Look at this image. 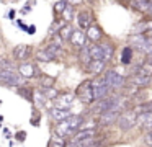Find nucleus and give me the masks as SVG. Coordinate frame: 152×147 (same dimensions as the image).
Returning a JSON list of instances; mask_svg holds the SVG:
<instances>
[{
	"instance_id": "31",
	"label": "nucleus",
	"mask_w": 152,
	"mask_h": 147,
	"mask_svg": "<svg viewBox=\"0 0 152 147\" xmlns=\"http://www.w3.org/2000/svg\"><path fill=\"white\" fill-rule=\"evenodd\" d=\"M66 5H67L66 2H57V3H54V10H56L57 13H62L64 8H66Z\"/></svg>"
},
{
	"instance_id": "29",
	"label": "nucleus",
	"mask_w": 152,
	"mask_h": 147,
	"mask_svg": "<svg viewBox=\"0 0 152 147\" xmlns=\"http://www.w3.org/2000/svg\"><path fill=\"white\" fill-rule=\"evenodd\" d=\"M132 7L139 10H147L149 8V2H132Z\"/></svg>"
},
{
	"instance_id": "21",
	"label": "nucleus",
	"mask_w": 152,
	"mask_h": 147,
	"mask_svg": "<svg viewBox=\"0 0 152 147\" xmlns=\"http://www.w3.org/2000/svg\"><path fill=\"white\" fill-rule=\"evenodd\" d=\"M102 48V61L105 62V61H110V59L113 57V46H110V44H103V46H100Z\"/></svg>"
},
{
	"instance_id": "30",
	"label": "nucleus",
	"mask_w": 152,
	"mask_h": 147,
	"mask_svg": "<svg viewBox=\"0 0 152 147\" xmlns=\"http://www.w3.org/2000/svg\"><path fill=\"white\" fill-rule=\"evenodd\" d=\"M144 51L147 54H152V38H145V44H144Z\"/></svg>"
},
{
	"instance_id": "10",
	"label": "nucleus",
	"mask_w": 152,
	"mask_h": 147,
	"mask_svg": "<svg viewBox=\"0 0 152 147\" xmlns=\"http://www.w3.org/2000/svg\"><path fill=\"white\" fill-rule=\"evenodd\" d=\"M70 42H72L75 48H85V41H87V36H85V33H82V31H72V34H70Z\"/></svg>"
},
{
	"instance_id": "22",
	"label": "nucleus",
	"mask_w": 152,
	"mask_h": 147,
	"mask_svg": "<svg viewBox=\"0 0 152 147\" xmlns=\"http://www.w3.org/2000/svg\"><path fill=\"white\" fill-rule=\"evenodd\" d=\"M36 56H38V59H39V61H43V62H53L54 59H56L53 54H49L46 49H41V51H38Z\"/></svg>"
},
{
	"instance_id": "7",
	"label": "nucleus",
	"mask_w": 152,
	"mask_h": 147,
	"mask_svg": "<svg viewBox=\"0 0 152 147\" xmlns=\"http://www.w3.org/2000/svg\"><path fill=\"white\" fill-rule=\"evenodd\" d=\"M18 75L21 78H33L36 75V67L33 64H30V62H23L18 67Z\"/></svg>"
},
{
	"instance_id": "2",
	"label": "nucleus",
	"mask_w": 152,
	"mask_h": 147,
	"mask_svg": "<svg viewBox=\"0 0 152 147\" xmlns=\"http://www.w3.org/2000/svg\"><path fill=\"white\" fill-rule=\"evenodd\" d=\"M103 78H105L106 87H108V88H113V90H119V88H123V87H124V83H126L124 77H123L121 74H118L116 70H108V72H105Z\"/></svg>"
},
{
	"instance_id": "20",
	"label": "nucleus",
	"mask_w": 152,
	"mask_h": 147,
	"mask_svg": "<svg viewBox=\"0 0 152 147\" xmlns=\"http://www.w3.org/2000/svg\"><path fill=\"white\" fill-rule=\"evenodd\" d=\"M88 69H90L92 74H100V72L105 69V62H103V61H90Z\"/></svg>"
},
{
	"instance_id": "3",
	"label": "nucleus",
	"mask_w": 152,
	"mask_h": 147,
	"mask_svg": "<svg viewBox=\"0 0 152 147\" xmlns=\"http://www.w3.org/2000/svg\"><path fill=\"white\" fill-rule=\"evenodd\" d=\"M110 88L106 87L105 83V78L100 77L96 78L95 82H92V95H93V100H103V98H106V95H108Z\"/></svg>"
},
{
	"instance_id": "25",
	"label": "nucleus",
	"mask_w": 152,
	"mask_h": 147,
	"mask_svg": "<svg viewBox=\"0 0 152 147\" xmlns=\"http://www.w3.org/2000/svg\"><path fill=\"white\" fill-rule=\"evenodd\" d=\"M59 34H61V38H62V39H69L70 34H72V28H70L69 25H64L62 28H61Z\"/></svg>"
},
{
	"instance_id": "34",
	"label": "nucleus",
	"mask_w": 152,
	"mask_h": 147,
	"mask_svg": "<svg viewBox=\"0 0 152 147\" xmlns=\"http://www.w3.org/2000/svg\"><path fill=\"white\" fill-rule=\"evenodd\" d=\"M147 12L152 15V2H149V8H147Z\"/></svg>"
},
{
	"instance_id": "12",
	"label": "nucleus",
	"mask_w": 152,
	"mask_h": 147,
	"mask_svg": "<svg viewBox=\"0 0 152 147\" xmlns=\"http://www.w3.org/2000/svg\"><path fill=\"white\" fill-rule=\"evenodd\" d=\"M87 51H88L90 61H102V48H100L98 44L88 46V48H87Z\"/></svg>"
},
{
	"instance_id": "16",
	"label": "nucleus",
	"mask_w": 152,
	"mask_h": 147,
	"mask_svg": "<svg viewBox=\"0 0 152 147\" xmlns=\"http://www.w3.org/2000/svg\"><path fill=\"white\" fill-rule=\"evenodd\" d=\"M131 44L134 46V48H137V49H141V51H144L145 36H144V34H132V36H131Z\"/></svg>"
},
{
	"instance_id": "4",
	"label": "nucleus",
	"mask_w": 152,
	"mask_h": 147,
	"mask_svg": "<svg viewBox=\"0 0 152 147\" xmlns=\"http://www.w3.org/2000/svg\"><path fill=\"white\" fill-rule=\"evenodd\" d=\"M136 119H137V113H136V111H123L116 121H118V126L126 131V129L134 126Z\"/></svg>"
},
{
	"instance_id": "18",
	"label": "nucleus",
	"mask_w": 152,
	"mask_h": 147,
	"mask_svg": "<svg viewBox=\"0 0 152 147\" xmlns=\"http://www.w3.org/2000/svg\"><path fill=\"white\" fill-rule=\"evenodd\" d=\"M151 82V77H142V75H132L131 77V83L136 87H145Z\"/></svg>"
},
{
	"instance_id": "15",
	"label": "nucleus",
	"mask_w": 152,
	"mask_h": 147,
	"mask_svg": "<svg viewBox=\"0 0 152 147\" xmlns=\"http://www.w3.org/2000/svg\"><path fill=\"white\" fill-rule=\"evenodd\" d=\"M77 21H79V26L82 29H88V26H90V15L87 12H80L79 15H77Z\"/></svg>"
},
{
	"instance_id": "11",
	"label": "nucleus",
	"mask_w": 152,
	"mask_h": 147,
	"mask_svg": "<svg viewBox=\"0 0 152 147\" xmlns=\"http://www.w3.org/2000/svg\"><path fill=\"white\" fill-rule=\"evenodd\" d=\"M118 111H105V113H102V118H100V124H103V126H108V124L115 123L116 119H118Z\"/></svg>"
},
{
	"instance_id": "1",
	"label": "nucleus",
	"mask_w": 152,
	"mask_h": 147,
	"mask_svg": "<svg viewBox=\"0 0 152 147\" xmlns=\"http://www.w3.org/2000/svg\"><path fill=\"white\" fill-rule=\"evenodd\" d=\"M82 123H83V116L74 114V116L67 118L66 121H61L59 126H56V132L59 137H66V136H69V134L75 132V131L82 126Z\"/></svg>"
},
{
	"instance_id": "24",
	"label": "nucleus",
	"mask_w": 152,
	"mask_h": 147,
	"mask_svg": "<svg viewBox=\"0 0 152 147\" xmlns=\"http://www.w3.org/2000/svg\"><path fill=\"white\" fill-rule=\"evenodd\" d=\"M48 147H66V142H64V140L61 139L59 136H54L53 139L49 140V144H48Z\"/></svg>"
},
{
	"instance_id": "14",
	"label": "nucleus",
	"mask_w": 152,
	"mask_h": 147,
	"mask_svg": "<svg viewBox=\"0 0 152 147\" xmlns=\"http://www.w3.org/2000/svg\"><path fill=\"white\" fill-rule=\"evenodd\" d=\"M85 36H87L88 39H92V41H98V39L102 38V31H100L98 26L90 25L88 29H87V34H85Z\"/></svg>"
},
{
	"instance_id": "9",
	"label": "nucleus",
	"mask_w": 152,
	"mask_h": 147,
	"mask_svg": "<svg viewBox=\"0 0 152 147\" xmlns=\"http://www.w3.org/2000/svg\"><path fill=\"white\" fill-rule=\"evenodd\" d=\"M72 105V95L70 93H62L56 98V108L59 110H69Z\"/></svg>"
},
{
	"instance_id": "6",
	"label": "nucleus",
	"mask_w": 152,
	"mask_h": 147,
	"mask_svg": "<svg viewBox=\"0 0 152 147\" xmlns=\"http://www.w3.org/2000/svg\"><path fill=\"white\" fill-rule=\"evenodd\" d=\"M77 97H79L83 103H92V101H93L92 80H85L83 83H80V87L77 88Z\"/></svg>"
},
{
	"instance_id": "28",
	"label": "nucleus",
	"mask_w": 152,
	"mask_h": 147,
	"mask_svg": "<svg viewBox=\"0 0 152 147\" xmlns=\"http://www.w3.org/2000/svg\"><path fill=\"white\" fill-rule=\"evenodd\" d=\"M46 51L49 52V54H53L54 57H56L57 54H61V46H59V44H49V46L46 48Z\"/></svg>"
},
{
	"instance_id": "13",
	"label": "nucleus",
	"mask_w": 152,
	"mask_h": 147,
	"mask_svg": "<svg viewBox=\"0 0 152 147\" xmlns=\"http://www.w3.org/2000/svg\"><path fill=\"white\" fill-rule=\"evenodd\" d=\"M51 116H53L56 121H66L67 118H70L72 114L69 113V110H59V108H54V110L51 111Z\"/></svg>"
},
{
	"instance_id": "19",
	"label": "nucleus",
	"mask_w": 152,
	"mask_h": 147,
	"mask_svg": "<svg viewBox=\"0 0 152 147\" xmlns=\"http://www.w3.org/2000/svg\"><path fill=\"white\" fill-rule=\"evenodd\" d=\"M136 75H142V77H151L152 75V65L151 64H142L137 67V70H136Z\"/></svg>"
},
{
	"instance_id": "23",
	"label": "nucleus",
	"mask_w": 152,
	"mask_h": 147,
	"mask_svg": "<svg viewBox=\"0 0 152 147\" xmlns=\"http://www.w3.org/2000/svg\"><path fill=\"white\" fill-rule=\"evenodd\" d=\"M0 70H17V67L8 59H0Z\"/></svg>"
},
{
	"instance_id": "17",
	"label": "nucleus",
	"mask_w": 152,
	"mask_h": 147,
	"mask_svg": "<svg viewBox=\"0 0 152 147\" xmlns=\"http://www.w3.org/2000/svg\"><path fill=\"white\" fill-rule=\"evenodd\" d=\"M93 136H95V129H92V131H80V132L75 134V137L72 139V144L80 142V140H85V139H90V137H93Z\"/></svg>"
},
{
	"instance_id": "33",
	"label": "nucleus",
	"mask_w": 152,
	"mask_h": 147,
	"mask_svg": "<svg viewBox=\"0 0 152 147\" xmlns=\"http://www.w3.org/2000/svg\"><path fill=\"white\" fill-rule=\"evenodd\" d=\"M147 64L152 65V54H147Z\"/></svg>"
},
{
	"instance_id": "8",
	"label": "nucleus",
	"mask_w": 152,
	"mask_h": 147,
	"mask_svg": "<svg viewBox=\"0 0 152 147\" xmlns=\"http://www.w3.org/2000/svg\"><path fill=\"white\" fill-rule=\"evenodd\" d=\"M31 54V48L26 44H18L17 48L13 49V56L17 61H25V59H28Z\"/></svg>"
},
{
	"instance_id": "35",
	"label": "nucleus",
	"mask_w": 152,
	"mask_h": 147,
	"mask_svg": "<svg viewBox=\"0 0 152 147\" xmlns=\"http://www.w3.org/2000/svg\"><path fill=\"white\" fill-rule=\"evenodd\" d=\"M88 147H102V144H100V142H98V144H90Z\"/></svg>"
},
{
	"instance_id": "27",
	"label": "nucleus",
	"mask_w": 152,
	"mask_h": 147,
	"mask_svg": "<svg viewBox=\"0 0 152 147\" xmlns=\"http://www.w3.org/2000/svg\"><path fill=\"white\" fill-rule=\"evenodd\" d=\"M62 15H64V20H66V21H70V18H72V15H74L72 5H66V8H64Z\"/></svg>"
},
{
	"instance_id": "5",
	"label": "nucleus",
	"mask_w": 152,
	"mask_h": 147,
	"mask_svg": "<svg viewBox=\"0 0 152 147\" xmlns=\"http://www.w3.org/2000/svg\"><path fill=\"white\" fill-rule=\"evenodd\" d=\"M0 82L5 85L17 87V85H21L23 78L17 74V70H0Z\"/></svg>"
},
{
	"instance_id": "32",
	"label": "nucleus",
	"mask_w": 152,
	"mask_h": 147,
	"mask_svg": "<svg viewBox=\"0 0 152 147\" xmlns=\"http://www.w3.org/2000/svg\"><path fill=\"white\" fill-rule=\"evenodd\" d=\"M145 142H147V144H151V146H152V132L145 136Z\"/></svg>"
},
{
	"instance_id": "26",
	"label": "nucleus",
	"mask_w": 152,
	"mask_h": 147,
	"mask_svg": "<svg viewBox=\"0 0 152 147\" xmlns=\"http://www.w3.org/2000/svg\"><path fill=\"white\" fill-rule=\"evenodd\" d=\"M131 57H132V49L131 48H126L124 51H123L121 62H123V64H129V62H131Z\"/></svg>"
}]
</instances>
